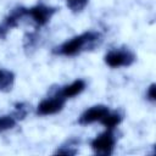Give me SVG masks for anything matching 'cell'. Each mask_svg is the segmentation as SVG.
<instances>
[{
	"label": "cell",
	"instance_id": "cell-1",
	"mask_svg": "<svg viewBox=\"0 0 156 156\" xmlns=\"http://www.w3.org/2000/svg\"><path fill=\"white\" fill-rule=\"evenodd\" d=\"M102 41V34L98 30H87L79 35H76L58 46L52 49L54 55L58 56H77L84 51H90L99 46Z\"/></svg>",
	"mask_w": 156,
	"mask_h": 156
},
{
	"label": "cell",
	"instance_id": "cell-2",
	"mask_svg": "<svg viewBox=\"0 0 156 156\" xmlns=\"http://www.w3.org/2000/svg\"><path fill=\"white\" fill-rule=\"evenodd\" d=\"M136 60L135 54L126 46L115 48L106 52L104 56L105 63L111 68H121V67H129Z\"/></svg>",
	"mask_w": 156,
	"mask_h": 156
},
{
	"label": "cell",
	"instance_id": "cell-3",
	"mask_svg": "<svg viewBox=\"0 0 156 156\" xmlns=\"http://www.w3.org/2000/svg\"><path fill=\"white\" fill-rule=\"evenodd\" d=\"M116 145V136L113 130L106 129L101 134L96 135L91 141H90V147L94 151L95 155H101V156H108L113 152Z\"/></svg>",
	"mask_w": 156,
	"mask_h": 156
},
{
	"label": "cell",
	"instance_id": "cell-4",
	"mask_svg": "<svg viewBox=\"0 0 156 156\" xmlns=\"http://www.w3.org/2000/svg\"><path fill=\"white\" fill-rule=\"evenodd\" d=\"M56 12V7L45 5L43 2H39L32 7H27V17H29L32 22H34L38 27L46 26Z\"/></svg>",
	"mask_w": 156,
	"mask_h": 156
},
{
	"label": "cell",
	"instance_id": "cell-5",
	"mask_svg": "<svg viewBox=\"0 0 156 156\" xmlns=\"http://www.w3.org/2000/svg\"><path fill=\"white\" fill-rule=\"evenodd\" d=\"M66 99L62 98L61 95H58L56 91L50 95L49 98L43 99L38 106H37V115L39 116H51L55 113H58L60 111H62L65 104H66Z\"/></svg>",
	"mask_w": 156,
	"mask_h": 156
},
{
	"label": "cell",
	"instance_id": "cell-6",
	"mask_svg": "<svg viewBox=\"0 0 156 156\" xmlns=\"http://www.w3.org/2000/svg\"><path fill=\"white\" fill-rule=\"evenodd\" d=\"M110 111V108L106 105H94L89 108H87L77 119V122L80 126H88L95 122H100L105 115Z\"/></svg>",
	"mask_w": 156,
	"mask_h": 156
},
{
	"label": "cell",
	"instance_id": "cell-7",
	"mask_svg": "<svg viewBox=\"0 0 156 156\" xmlns=\"http://www.w3.org/2000/svg\"><path fill=\"white\" fill-rule=\"evenodd\" d=\"M85 88H87V82L84 79H76L71 84L63 85L60 89H57L56 93L58 95H61L62 98H65L66 100H68V99H72V98L79 95L80 93H83Z\"/></svg>",
	"mask_w": 156,
	"mask_h": 156
},
{
	"label": "cell",
	"instance_id": "cell-8",
	"mask_svg": "<svg viewBox=\"0 0 156 156\" xmlns=\"http://www.w3.org/2000/svg\"><path fill=\"white\" fill-rule=\"evenodd\" d=\"M123 119V116L118 112V111H108L105 117L100 121V123L106 128V129H110V130H115L117 126L121 124Z\"/></svg>",
	"mask_w": 156,
	"mask_h": 156
},
{
	"label": "cell",
	"instance_id": "cell-9",
	"mask_svg": "<svg viewBox=\"0 0 156 156\" xmlns=\"http://www.w3.org/2000/svg\"><path fill=\"white\" fill-rule=\"evenodd\" d=\"M15 84V73L6 68H0V91L7 93Z\"/></svg>",
	"mask_w": 156,
	"mask_h": 156
},
{
	"label": "cell",
	"instance_id": "cell-10",
	"mask_svg": "<svg viewBox=\"0 0 156 156\" xmlns=\"http://www.w3.org/2000/svg\"><path fill=\"white\" fill-rule=\"evenodd\" d=\"M80 140L78 138H69L68 140H66L56 151L55 154H60V155H76L78 152V145H79Z\"/></svg>",
	"mask_w": 156,
	"mask_h": 156
},
{
	"label": "cell",
	"instance_id": "cell-11",
	"mask_svg": "<svg viewBox=\"0 0 156 156\" xmlns=\"http://www.w3.org/2000/svg\"><path fill=\"white\" fill-rule=\"evenodd\" d=\"M39 40H40V37H39V33L37 30L27 33L23 37V48H24V50L27 52L34 51L37 49L38 44H39Z\"/></svg>",
	"mask_w": 156,
	"mask_h": 156
},
{
	"label": "cell",
	"instance_id": "cell-12",
	"mask_svg": "<svg viewBox=\"0 0 156 156\" xmlns=\"http://www.w3.org/2000/svg\"><path fill=\"white\" fill-rule=\"evenodd\" d=\"M13 112H12V116L17 119V121H22L27 117V115L29 113L30 111V105H28L27 102H17L13 106Z\"/></svg>",
	"mask_w": 156,
	"mask_h": 156
},
{
	"label": "cell",
	"instance_id": "cell-13",
	"mask_svg": "<svg viewBox=\"0 0 156 156\" xmlns=\"http://www.w3.org/2000/svg\"><path fill=\"white\" fill-rule=\"evenodd\" d=\"M17 123V119L11 115H4L0 116V133L6 132L9 129H12Z\"/></svg>",
	"mask_w": 156,
	"mask_h": 156
},
{
	"label": "cell",
	"instance_id": "cell-14",
	"mask_svg": "<svg viewBox=\"0 0 156 156\" xmlns=\"http://www.w3.org/2000/svg\"><path fill=\"white\" fill-rule=\"evenodd\" d=\"M65 1H66L67 7L73 13H78V12L83 11L89 2V0H65Z\"/></svg>",
	"mask_w": 156,
	"mask_h": 156
},
{
	"label": "cell",
	"instance_id": "cell-15",
	"mask_svg": "<svg viewBox=\"0 0 156 156\" xmlns=\"http://www.w3.org/2000/svg\"><path fill=\"white\" fill-rule=\"evenodd\" d=\"M155 87H156L155 83L150 84V87L146 89V94H145L146 100L150 101L151 104H154V102L156 101V88H155Z\"/></svg>",
	"mask_w": 156,
	"mask_h": 156
},
{
	"label": "cell",
	"instance_id": "cell-16",
	"mask_svg": "<svg viewBox=\"0 0 156 156\" xmlns=\"http://www.w3.org/2000/svg\"><path fill=\"white\" fill-rule=\"evenodd\" d=\"M10 30H11V29H10L4 22H1V23H0V39H5V38L7 37V34H9Z\"/></svg>",
	"mask_w": 156,
	"mask_h": 156
}]
</instances>
